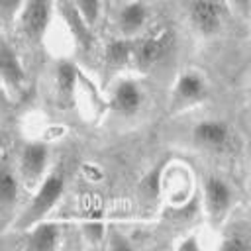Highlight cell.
Listing matches in <instances>:
<instances>
[{"label":"cell","mask_w":251,"mask_h":251,"mask_svg":"<svg viewBox=\"0 0 251 251\" xmlns=\"http://www.w3.org/2000/svg\"><path fill=\"white\" fill-rule=\"evenodd\" d=\"M63 186H65V184H63V178H61V176H57V175L49 176V178L41 184V188H39V192L35 194V198H33L29 210L25 212L24 224H31V222L39 220V218L59 200V196L63 194Z\"/></svg>","instance_id":"obj_1"},{"label":"cell","mask_w":251,"mask_h":251,"mask_svg":"<svg viewBox=\"0 0 251 251\" xmlns=\"http://www.w3.org/2000/svg\"><path fill=\"white\" fill-rule=\"evenodd\" d=\"M49 24V0H27L24 29L31 39H39Z\"/></svg>","instance_id":"obj_2"},{"label":"cell","mask_w":251,"mask_h":251,"mask_svg":"<svg viewBox=\"0 0 251 251\" xmlns=\"http://www.w3.org/2000/svg\"><path fill=\"white\" fill-rule=\"evenodd\" d=\"M194 137L198 143L206 145V147H214V149H220L227 143L229 139V129L224 122H218V120H206V122H200L196 127H194Z\"/></svg>","instance_id":"obj_3"},{"label":"cell","mask_w":251,"mask_h":251,"mask_svg":"<svg viewBox=\"0 0 251 251\" xmlns=\"http://www.w3.org/2000/svg\"><path fill=\"white\" fill-rule=\"evenodd\" d=\"M229 198H231V192L227 188V184L222 180V178H208L206 182V200H208V208H210V214L218 220L226 214L227 206H229Z\"/></svg>","instance_id":"obj_4"},{"label":"cell","mask_w":251,"mask_h":251,"mask_svg":"<svg viewBox=\"0 0 251 251\" xmlns=\"http://www.w3.org/2000/svg\"><path fill=\"white\" fill-rule=\"evenodd\" d=\"M192 22L202 33H214L220 25V12L212 0H196L192 4Z\"/></svg>","instance_id":"obj_5"},{"label":"cell","mask_w":251,"mask_h":251,"mask_svg":"<svg viewBox=\"0 0 251 251\" xmlns=\"http://www.w3.org/2000/svg\"><path fill=\"white\" fill-rule=\"evenodd\" d=\"M45 163H47V149L39 143H33V145H27L22 153V173L27 180H35L43 169H45Z\"/></svg>","instance_id":"obj_6"},{"label":"cell","mask_w":251,"mask_h":251,"mask_svg":"<svg viewBox=\"0 0 251 251\" xmlns=\"http://www.w3.org/2000/svg\"><path fill=\"white\" fill-rule=\"evenodd\" d=\"M169 43H171V35L169 33H163L161 37L145 39L137 49V61L143 63V65H151L155 61H159L163 57V53L169 49Z\"/></svg>","instance_id":"obj_7"},{"label":"cell","mask_w":251,"mask_h":251,"mask_svg":"<svg viewBox=\"0 0 251 251\" xmlns=\"http://www.w3.org/2000/svg\"><path fill=\"white\" fill-rule=\"evenodd\" d=\"M114 104L122 114H133L141 104V92L133 82H120L116 88Z\"/></svg>","instance_id":"obj_8"},{"label":"cell","mask_w":251,"mask_h":251,"mask_svg":"<svg viewBox=\"0 0 251 251\" xmlns=\"http://www.w3.org/2000/svg\"><path fill=\"white\" fill-rule=\"evenodd\" d=\"M176 94L184 100H198L206 94V86L202 82V78L194 73H186L178 78V84H176Z\"/></svg>","instance_id":"obj_9"},{"label":"cell","mask_w":251,"mask_h":251,"mask_svg":"<svg viewBox=\"0 0 251 251\" xmlns=\"http://www.w3.org/2000/svg\"><path fill=\"white\" fill-rule=\"evenodd\" d=\"M0 69H2V76L10 82V84H20L24 80V71L20 67L18 57L10 51L8 45L2 47L0 51Z\"/></svg>","instance_id":"obj_10"},{"label":"cell","mask_w":251,"mask_h":251,"mask_svg":"<svg viewBox=\"0 0 251 251\" xmlns=\"http://www.w3.org/2000/svg\"><path fill=\"white\" fill-rule=\"evenodd\" d=\"M145 18H147V10L141 4L133 2V4H129V6H126L122 10L120 25H122L124 31H135L145 24Z\"/></svg>","instance_id":"obj_11"},{"label":"cell","mask_w":251,"mask_h":251,"mask_svg":"<svg viewBox=\"0 0 251 251\" xmlns=\"http://www.w3.org/2000/svg\"><path fill=\"white\" fill-rule=\"evenodd\" d=\"M57 227L53 224H41L39 227H35V231L31 233L29 237V247L31 249H39V251H45V249H53L55 243H57Z\"/></svg>","instance_id":"obj_12"},{"label":"cell","mask_w":251,"mask_h":251,"mask_svg":"<svg viewBox=\"0 0 251 251\" xmlns=\"http://www.w3.org/2000/svg\"><path fill=\"white\" fill-rule=\"evenodd\" d=\"M75 86V71L71 65H61L57 73V88L63 98H69Z\"/></svg>","instance_id":"obj_13"},{"label":"cell","mask_w":251,"mask_h":251,"mask_svg":"<svg viewBox=\"0 0 251 251\" xmlns=\"http://www.w3.org/2000/svg\"><path fill=\"white\" fill-rule=\"evenodd\" d=\"M106 55H108V61L112 65H124L127 61V57L131 55V43H127V41H114V43L108 45Z\"/></svg>","instance_id":"obj_14"},{"label":"cell","mask_w":251,"mask_h":251,"mask_svg":"<svg viewBox=\"0 0 251 251\" xmlns=\"http://www.w3.org/2000/svg\"><path fill=\"white\" fill-rule=\"evenodd\" d=\"M16 194H18V184H16V178L12 176V173L10 171H2V175H0V198H2V202H12L14 198H16Z\"/></svg>","instance_id":"obj_15"},{"label":"cell","mask_w":251,"mask_h":251,"mask_svg":"<svg viewBox=\"0 0 251 251\" xmlns=\"http://www.w3.org/2000/svg\"><path fill=\"white\" fill-rule=\"evenodd\" d=\"M76 4H78V8H80V14H82V18H84L86 24L96 22L98 10H100L98 0H76Z\"/></svg>","instance_id":"obj_16"},{"label":"cell","mask_w":251,"mask_h":251,"mask_svg":"<svg viewBox=\"0 0 251 251\" xmlns=\"http://www.w3.org/2000/svg\"><path fill=\"white\" fill-rule=\"evenodd\" d=\"M249 243L247 241H243V239H239V237H231V239H227L222 247L224 249H241V247H247Z\"/></svg>","instance_id":"obj_17"},{"label":"cell","mask_w":251,"mask_h":251,"mask_svg":"<svg viewBox=\"0 0 251 251\" xmlns=\"http://www.w3.org/2000/svg\"><path fill=\"white\" fill-rule=\"evenodd\" d=\"M233 4H235L243 14H249V12H251V0H233Z\"/></svg>","instance_id":"obj_18"},{"label":"cell","mask_w":251,"mask_h":251,"mask_svg":"<svg viewBox=\"0 0 251 251\" xmlns=\"http://www.w3.org/2000/svg\"><path fill=\"white\" fill-rule=\"evenodd\" d=\"M20 2L22 0H2V6H4V10H14Z\"/></svg>","instance_id":"obj_19"}]
</instances>
